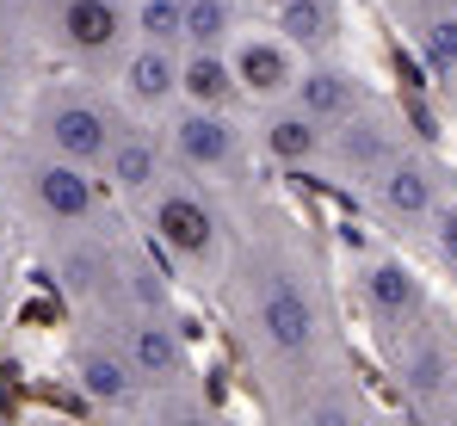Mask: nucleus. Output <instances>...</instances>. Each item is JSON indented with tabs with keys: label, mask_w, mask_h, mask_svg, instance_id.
<instances>
[{
	"label": "nucleus",
	"mask_w": 457,
	"mask_h": 426,
	"mask_svg": "<svg viewBox=\"0 0 457 426\" xmlns=\"http://www.w3.org/2000/svg\"><path fill=\"white\" fill-rule=\"evenodd\" d=\"M272 25H278L303 56H321V50H334V38H340V6H334V0H272Z\"/></svg>",
	"instance_id": "f3484780"
},
{
	"label": "nucleus",
	"mask_w": 457,
	"mask_h": 426,
	"mask_svg": "<svg viewBox=\"0 0 457 426\" xmlns=\"http://www.w3.org/2000/svg\"><path fill=\"white\" fill-rule=\"evenodd\" d=\"M167 155L192 180H217V186L247 180V130L235 124V112L179 99V112H167Z\"/></svg>",
	"instance_id": "7ed1b4c3"
},
{
	"label": "nucleus",
	"mask_w": 457,
	"mask_h": 426,
	"mask_svg": "<svg viewBox=\"0 0 457 426\" xmlns=\"http://www.w3.org/2000/svg\"><path fill=\"white\" fill-rule=\"evenodd\" d=\"M371 198H378L383 222H395V229H427L452 192H445L439 161H427L420 148H408V142H402L378 173H371Z\"/></svg>",
	"instance_id": "423d86ee"
},
{
	"label": "nucleus",
	"mask_w": 457,
	"mask_h": 426,
	"mask_svg": "<svg viewBox=\"0 0 457 426\" xmlns=\"http://www.w3.org/2000/svg\"><path fill=\"white\" fill-rule=\"evenodd\" d=\"M12 186H19V205L37 216L44 229H93L99 222V173L80 167L56 148H31L19 167H12Z\"/></svg>",
	"instance_id": "f257e3e1"
},
{
	"label": "nucleus",
	"mask_w": 457,
	"mask_h": 426,
	"mask_svg": "<svg viewBox=\"0 0 457 426\" xmlns=\"http://www.w3.org/2000/svg\"><path fill=\"white\" fill-rule=\"evenodd\" d=\"M118 130H124L118 112L99 93H87V87H56V93L37 99V142L56 148V155H69V161H80V167H93V173L105 167Z\"/></svg>",
	"instance_id": "20e7f679"
},
{
	"label": "nucleus",
	"mask_w": 457,
	"mask_h": 426,
	"mask_svg": "<svg viewBox=\"0 0 457 426\" xmlns=\"http://www.w3.org/2000/svg\"><path fill=\"white\" fill-rule=\"evenodd\" d=\"M173 155H167V137H149V130H118L112 142V155H105V167H99V180L124 198V205H149L154 192H161V180L173 173L167 167Z\"/></svg>",
	"instance_id": "9d476101"
},
{
	"label": "nucleus",
	"mask_w": 457,
	"mask_h": 426,
	"mask_svg": "<svg viewBox=\"0 0 457 426\" xmlns=\"http://www.w3.org/2000/svg\"><path fill=\"white\" fill-rule=\"evenodd\" d=\"M427 235H433L439 266H445V272H457V198H445V205H439V216L427 222Z\"/></svg>",
	"instance_id": "412c9836"
},
{
	"label": "nucleus",
	"mask_w": 457,
	"mask_h": 426,
	"mask_svg": "<svg viewBox=\"0 0 457 426\" xmlns=\"http://www.w3.org/2000/svg\"><path fill=\"white\" fill-rule=\"evenodd\" d=\"M439 6H445V13H457V0H439Z\"/></svg>",
	"instance_id": "b1692460"
},
{
	"label": "nucleus",
	"mask_w": 457,
	"mask_h": 426,
	"mask_svg": "<svg viewBox=\"0 0 457 426\" xmlns=\"http://www.w3.org/2000/svg\"><path fill=\"white\" fill-rule=\"evenodd\" d=\"M359 303H365V315H371V328H378L383 340H402L408 328H420L433 315L427 284L414 279L402 260H389V254H371L359 266Z\"/></svg>",
	"instance_id": "6e6552de"
},
{
	"label": "nucleus",
	"mask_w": 457,
	"mask_h": 426,
	"mask_svg": "<svg viewBox=\"0 0 457 426\" xmlns=\"http://www.w3.org/2000/svg\"><path fill=\"white\" fill-rule=\"evenodd\" d=\"M235 0H186V44L179 50H228L235 38Z\"/></svg>",
	"instance_id": "6ab92c4d"
},
{
	"label": "nucleus",
	"mask_w": 457,
	"mask_h": 426,
	"mask_svg": "<svg viewBox=\"0 0 457 426\" xmlns=\"http://www.w3.org/2000/svg\"><path fill=\"white\" fill-rule=\"evenodd\" d=\"M50 31L75 63H118L137 25H130V13L118 0H56Z\"/></svg>",
	"instance_id": "1a4fd4ad"
},
{
	"label": "nucleus",
	"mask_w": 457,
	"mask_h": 426,
	"mask_svg": "<svg viewBox=\"0 0 457 426\" xmlns=\"http://www.w3.org/2000/svg\"><path fill=\"white\" fill-rule=\"evenodd\" d=\"M228 63H235V80H241V99H253L260 112L291 99L297 93V74H303V50L266 25V31H235L228 38Z\"/></svg>",
	"instance_id": "0eeeda50"
},
{
	"label": "nucleus",
	"mask_w": 457,
	"mask_h": 426,
	"mask_svg": "<svg viewBox=\"0 0 457 426\" xmlns=\"http://www.w3.org/2000/svg\"><path fill=\"white\" fill-rule=\"evenodd\" d=\"M0 322H6V279H0Z\"/></svg>",
	"instance_id": "5701e85b"
},
{
	"label": "nucleus",
	"mask_w": 457,
	"mask_h": 426,
	"mask_svg": "<svg viewBox=\"0 0 457 426\" xmlns=\"http://www.w3.org/2000/svg\"><path fill=\"white\" fill-rule=\"evenodd\" d=\"M124 353H130V364H137L143 383H186V377H192L186 347H179V334H173L167 322H130Z\"/></svg>",
	"instance_id": "dca6fc26"
},
{
	"label": "nucleus",
	"mask_w": 457,
	"mask_h": 426,
	"mask_svg": "<svg viewBox=\"0 0 457 426\" xmlns=\"http://www.w3.org/2000/svg\"><path fill=\"white\" fill-rule=\"evenodd\" d=\"M260 148H266L278 167H315V161L328 155V130L309 118L297 99H278V105H266V118H260Z\"/></svg>",
	"instance_id": "f8f14e48"
},
{
	"label": "nucleus",
	"mask_w": 457,
	"mask_h": 426,
	"mask_svg": "<svg viewBox=\"0 0 457 426\" xmlns=\"http://www.w3.org/2000/svg\"><path fill=\"white\" fill-rule=\"evenodd\" d=\"M75 377L99 408H130V402H137V383H143L137 364H130V353H124V347H105V340L75 347Z\"/></svg>",
	"instance_id": "4468645a"
},
{
	"label": "nucleus",
	"mask_w": 457,
	"mask_h": 426,
	"mask_svg": "<svg viewBox=\"0 0 457 426\" xmlns=\"http://www.w3.org/2000/svg\"><path fill=\"white\" fill-rule=\"evenodd\" d=\"M118 93H124L137 112H173V105H179V50L137 38V44L118 56Z\"/></svg>",
	"instance_id": "9b49d317"
},
{
	"label": "nucleus",
	"mask_w": 457,
	"mask_h": 426,
	"mask_svg": "<svg viewBox=\"0 0 457 426\" xmlns=\"http://www.w3.org/2000/svg\"><path fill=\"white\" fill-rule=\"evenodd\" d=\"M143 216H149L154 241H161L179 266H217V260H223V216L204 198V180H192V173L173 167V173L161 180V192L143 205Z\"/></svg>",
	"instance_id": "f03ea898"
},
{
	"label": "nucleus",
	"mask_w": 457,
	"mask_h": 426,
	"mask_svg": "<svg viewBox=\"0 0 457 426\" xmlns=\"http://www.w3.org/2000/svg\"><path fill=\"white\" fill-rule=\"evenodd\" d=\"M408 38H414L420 63L439 74V80H457V13H445V6L433 0L427 13L408 19Z\"/></svg>",
	"instance_id": "a211bd4d"
},
{
	"label": "nucleus",
	"mask_w": 457,
	"mask_h": 426,
	"mask_svg": "<svg viewBox=\"0 0 457 426\" xmlns=\"http://www.w3.org/2000/svg\"><path fill=\"white\" fill-rule=\"evenodd\" d=\"M253 334L272 347V358H303L321 340V315H315V297L297 272H260L253 279Z\"/></svg>",
	"instance_id": "39448f33"
},
{
	"label": "nucleus",
	"mask_w": 457,
	"mask_h": 426,
	"mask_svg": "<svg viewBox=\"0 0 457 426\" xmlns=\"http://www.w3.org/2000/svg\"><path fill=\"white\" fill-rule=\"evenodd\" d=\"M130 25H137V38L179 50V44H186V0H137Z\"/></svg>",
	"instance_id": "aec40b11"
},
{
	"label": "nucleus",
	"mask_w": 457,
	"mask_h": 426,
	"mask_svg": "<svg viewBox=\"0 0 457 426\" xmlns=\"http://www.w3.org/2000/svg\"><path fill=\"white\" fill-rule=\"evenodd\" d=\"M291 99L303 105L321 130H340L353 112H365V105H371V93H365L353 74L328 69V63H303V74H297V93H291Z\"/></svg>",
	"instance_id": "ddd939ff"
},
{
	"label": "nucleus",
	"mask_w": 457,
	"mask_h": 426,
	"mask_svg": "<svg viewBox=\"0 0 457 426\" xmlns=\"http://www.w3.org/2000/svg\"><path fill=\"white\" fill-rule=\"evenodd\" d=\"M179 99L186 105H211V112H235L241 80L228 50H179Z\"/></svg>",
	"instance_id": "2eb2a0df"
},
{
	"label": "nucleus",
	"mask_w": 457,
	"mask_h": 426,
	"mask_svg": "<svg viewBox=\"0 0 457 426\" xmlns=\"http://www.w3.org/2000/svg\"><path fill=\"white\" fill-rule=\"evenodd\" d=\"M389 6H395V13H402V19H414V13H427V6H433V0H389Z\"/></svg>",
	"instance_id": "4be33fe9"
}]
</instances>
